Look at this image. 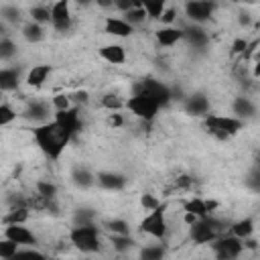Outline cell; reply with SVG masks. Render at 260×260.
Returning <instances> with one entry per match:
<instances>
[{"label":"cell","instance_id":"cell-53","mask_svg":"<svg viewBox=\"0 0 260 260\" xmlns=\"http://www.w3.org/2000/svg\"><path fill=\"white\" fill-rule=\"evenodd\" d=\"M4 30H6V28H4V22L0 20V35H4Z\"/></svg>","mask_w":260,"mask_h":260},{"label":"cell","instance_id":"cell-36","mask_svg":"<svg viewBox=\"0 0 260 260\" xmlns=\"http://www.w3.org/2000/svg\"><path fill=\"white\" fill-rule=\"evenodd\" d=\"M112 242H114V248H116V250H120V252L132 246V240L128 238V234H126V236H120V234H116V236L112 238Z\"/></svg>","mask_w":260,"mask_h":260},{"label":"cell","instance_id":"cell-26","mask_svg":"<svg viewBox=\"0 0 260 260\" xmlns=\"http://www.w3.org/2000/svg\"><path fill=\"white\" fill-rule=\"evenodd\" d=\"M18 252V244L12 240H0V258H14Z\"/></svg>","mask_w":260,"mask_h":260},{"label":"cell","instance_id":"cell-50","mask_svg":"<svg viewBox=\"0 0 260 260\" xmlns=\"http://www.w3.org/2000/svg\"><path fill=\"white\" fill-rule=\"evenodd\" d=\"M102 8H110V6H114V0H95Z\"/></svg>","mask_w":260,"mask_h":260},{"label":"cell","instance_id":"cell-46","mask_svg":"<svg viewBox=\"0 0 260 260\" xmlns=\"http://www.w3.org/2000/svg\"><path fill=\"white\" fill-rule=\"evenodd\" d=\"M158 18H162V22L171 24V22L175 20V10H173V8H171V10H165V12H162V14L158 16Z\"/></svg>","mask_w":260,"mask_h":260},{"label":"cell","instance_id":"cell-18","mask_svg":"<svg viewBox=\"0 0 260 260\" xmlns=\"http://www.w3.org/2000/svg\"><path fill=\"white\" fill-rule=\"evenodd\" d=\"M18 87V69H0V89L12 91Z\"/></svg>","mask_w":260,"mask_h":260},{"label":"cell","instance_id":"cell-25","mask_svg":"<svg viewBox=\"0 0 260 260\" xmlns=\"http://www.w3.org/2000/svg\"><path fill=\"white\" fill-rule=\"evenodd\" d=\"M22 35H24L26 41H32V43H35V41H41V39H43V28H41L39 22L32 20V22H28V24L22 28Z\"/></svg>","mask_w":260,"mask_h":260},{"label":"cell","instance_id":"cell-6","mask_svg":"<svg viewBox=\"0 0 260 260\" xmlns=\"http://www.w3.org/2000/svg\"><path fill=\"white\" fill-rule=\"evenodd\" d=\"M217 225H219V221L209 219L207 215L205 217H199L195 223H191V238H193V242L207 244V242L215 240V232L219 230Z\"/></svg>","mask_w":260,"mask_h":260},{"label":"cell","instance_id":"cell-45","mask_svg":"<svg viewBox=\"0 0 260 260\" xmlns=\"http://www.w3.org/2000/svg\"><path fill=\"white\" fill-rule=\"evenodd\" d=\"M16 256H26V258H43V254H39V252H35V250H18L16 252Z\"/></svg>","mask_w":260,"mask_h":260},{"label":"cell","instance_id":"cell-38","mask_svg":"<svg viewBox=\"0 0 260 260\" xmlns=\"http://www.w3.org/2000/svg\"><path fill=\"white\" fill-rule=\"evenodd\" d=\"M108 228H110L114 234H120V236H126V234H128V225H126V221H122V219H114V221H110Z\"/></svg>","mask_w":260,"mask_h":260},{"label":"cell","instance_id":"cell-8","mask_svg":"<svg viewBox=\"0 0 260 260\" xmlns=\"http://www.w3.org/2000/svg\"><path fill=\"white\" fill-rule=\"evenodd\" d=\"M213 250L217 254V258L221 260H230V258H236L240 252H242V242L238 236H228V238H221L213 244Z\"/></svg>","mask_w":260,"mask_h":260},{"label":"cell","instance_id":"cell-33","mask_svg":"<svg viewBox=\"0 0 260 260\" xmlns=\"http://www.w3.org/2000/svg\"><path fill=\"white\" fill-rule=\"evenodd\" d=\"M37 191H39V195H43L45 199H53V197L57 195V187H55L53 183H47V181H41V183L37 185Z\"/></svg>","mask_w":260,"mask_h":260},{"label":"cell","instance_id":"cell-16","mask_svg":"<svg viewBox=\"0 0 260 260\" xmlns=\"http://www.w3.org/2000/svg\"><path fill=\"white\" fill-rule=\"evenodd\" d=\"M98 183L104 189H122L126 185V179H124V175H118V173H100Z\"/></svg>","mask_w":260,"mask_h":260},{"label":"cell","instance_id":"cell-19","mask_svg":"<svg viewBox=\"0 0 260 260\" xmlns=\"http://www.w3.org/2000/svg\"><path fill=\"white\" fill-rule=\"evenodd\" d=\"M69 0H57L51 8V22H59V20H69Z\"/></svg>","mask_w":260,"mask_h":260},{"label":"cell","instance_id":"cell-21","mask_svg":"<svg viewBox=\"0 0 260 260\" xmlns=\"http://www.w3.org/2000/svg\"><path fill=\"white\" fill-rule=\"evenodd\" d=\"M28 219V207H12L4 215V223H24Z\"/></svg>","mask_w":260,"mask_h":260},{"label":"cell","instance_id":"cell-23","mask_svg":"<svg viewBox=\"0 0 260 260\" xmlns=\"http://www.w3.org/2000/svg\"><path fill=\"white\" fill-rule=\"evenodd\" d=\"M234 112L238 116H252L254 114V104L248 98H236L234 102Z\"/></svg>","mask_w":260,"mask_h":260},{"label":"cell","instance_id":"cell-17","mask_svg":"<svg viewBox=\"0 0 260 260\" xmlns=\"http://www.w3.org/2000/svg\"><path fill=\"white\" fill-rule=\"evenodd\" d=\"M49 73H51V67L49 65H35L28 71V75H26V83L32 85V87H39V85H43V81L47 79Z\"/></svg>","mask_w":260,"mask_h":260},{"label":"cell","instance_id":"cell-28","mask_svg":"<svg viewBox=\"0 0 260 260\" xmlns=\"http://www.w3.org/2000/svg\"><path fill=\"white\" fill-rule=\"evenodd\" d=\"M47 114H49V110H47V106H45V104H41V102H35V104L26 110V116H28V118H32V120H45V118H47Z\"/></svg>","mask_w":260,"mask_h":260},{"label":"cell","instance_id":"cell-7","mask_svg":"<svg viewBox=\"0 0 260 260\" xmlns=\"http://www.w3.org/2000/svg\"><path fill=\"white\" fill-rule=\"evenodd\" d=\"M140 89L146 91L148 95H152V98L158 102V106H167V104L171 102V89H169L165 83L156 81V79H144V81H140L138 85H134V93H138Z\"/></svg>","mask_w":260,"mask_h":260},{"label":"cell","instance_id":"cell-9","mask_svg":"<svg viewBox=\"0 0 260 260\" xmlns=\"http://www.w3.org/2000/svg\"><path fill=\"white\" fill-rule=\"evenodd\" d=\"M55 122H57L65 132H69L71 136L81 128V120H79V112H77V108L57 110V114H55Z\"/></svg>","mask_w":260,"mask_h":260},{"label":"cell","instance_id":"cell-37","mask_svg":"<svg viewBox=\"0 0 260 260\" xmlns=\"http://www.w3.org/2000/svg\"><path fill=\"white\" fill-rule=\"evenodd\" d=\"M91 217H93V211H91V209H79V211L75 213V225L91 223Z\"/></svg>","mask_w":260,"mask_h":260},{"label":"cell","instance_id":"cell-1","mask_svg":"<svg viewBox=\"0 0 260 260\" xmlns=\"http://www.w3.org/2000/svg\"><path fill=\"white\" fill-rule=\"evenodd\" d=\"M32 136H35L39 148H41L49 158H53V160L61 156L63 148L67 146V142H69V138H71V134L65 132L55 120L37 126V128L32 130Z\"/></svg>","mask_w":260,"mask_h":260},{"label":"cell","instance_id":"cell-5","mask_svg":"<svg viewBox=\"0 0 260 260\" xmlns=\"http://www.w3.org/2000/svg\"><path fill=\"white\" fill-rule=\"evenodd\" d=\"M205 124L209 128V132L225 138V136H232L236 134L240 128H242V122L236 120V118H225V116H207L205 118Z\"/></svg>","mask_w":260,"mask_h":260},{"label":"cell","instance_id":"cell-27","mask_svg":"<svg viewBox=\"0 0 260 260\" xmlns=\"http://www.w3.org/2000/svg\"><path fill=\"white\" fill-rule=\"evenodd\" d=\"M124 14H126L124 20H126L128 24H132V26H134V24H140V22L146 18V10H144V8H130V10H126Z\"/></svg>","mask_w":260,"mask_h":260},{"label":"cell","instance_id":"cell-52","mask_svg":"<svg viewBox=\"0 0 260 260\" xmlns=\"http://www.w3.org/2000/svg\"><path fill=\"white\" fill-rule=\"evenodd\" d=\"M240 22H242V24H246V22H248V16H246V14H242V18H240Z\"/></svg>","mask_w":260,"mask_h":260},{"label":"cell","instance_id":"cell-29","mask_svg":"<svg viewBox=\"0 0 260 260\" xmlns=\"http://www.w3.org/2000/svg\"><path fill=\"white\" fill-rule=\"evenodd\" d=\"M73 181H75V185H79V187H89V185L93 183V177H91L89 171H85V169H75V171H73Z\"/></svg>","mask_w":260,"mask_h":260},{"label":"cell","instance_id":"cell-41","mask_svg":"<svg viewBox=\"0 0 260 260\" xmlns=\"http://www.w3.org/2000/svg\"><path fill=\"white\" fill-rule=\"evenodd\" d=\"M140 205H142L146 211H150V209H154V207H156V205H160V203H158L152 195H142V197H140Z\"/></svg>","mask_w":260,"mask_h":260},{"label":"cell","instance_id":"cell-20","mask_svg":"<svg viewBox=\"0 0 260 260\" xmlns=\"http://www.w3.org/2000/svg\"><path fill=\"white\" fill-rule=\"evenodd\" d=\"M183 37H185L191 45H195V47H203V45L207 43V35H205L199 26H189V28H185V30H183Z\"/></svg>","mask_w":260,"mask_h":260},{"label":"cell","instance_id":"cell-2","mask_svg":"<svg viewBox=\"0 0 260 260\" xmlns=\"http://www.w3.org/2000/svg\"><path fill=\"white\" fill-rule=\"evenodd\" d=\"M71 242L81 250V252H98L100 248V238H98V228L93 223H83L75 225L69 234Z\"/></svg>","mask_w":260,"mask_h":260},{"label":"cell","instance_id":"cell-49","mask_svg":"<svg viewBox=\"0 0 260 260\" xmlns=\"http://www.w3.org/2000/svg\"><path fill=\"white\" fill-rule=\"evenodd\" d=\"M197 219H199V217H197V215H195V213H189V211H187V213H185V221H187V223H189V225H191V223H195V221H197Z\"/></svg>","mask_w":260,"mask_h":260},{"label":"cell","instance_id":"cell-31","mask_svg":"<svg viewBox=\"0 0 260 260\" xmlns=\"http://www.w3.org/2000/svg\"><path fill=\"white\" fill-rule=\"evenodd\" d=\"M102 106L114 112V110H120V108L124 106V102H122V100H120L116 93H106V95L102 98Z\"/></svg>","mask_w":260,"mask_h":260},{"label":"cell","instance_id":"cell-22","mask_svg":"<svg viewBox=\"0 0 260 260\" xmlns=\"http://www.w3.org/2000/svg\"><path fill=\"white\" fill-rule=\"evenodd\" d=\"M252 232H254V221L252 219H242V221H238V223L232 225V234L238 236L240 240L242 238H248Z\"/></svg>","mask_w":260,"mask_h":260},{"label":"cell","instance_id":"cell-47","mask_svg":"<svg viewBox=\"0 0 260 260\" xmlns=\"http://www.w3.org/2000/svg\"><path fill=\"white\" fill-rule=\"evenodd\" d=\"M108 122H110V126H114V128H118V126H122V124H124V120H122V116H120V114H112Z\"/></svg>","mask_w":260,"mask_h":260},{"label":"cell","instance_id":"cell-10","mask_svg":"<svg viewBox=\"0 0 260 260\" xmlns=\"http://www.w3.org/2000/svg\"><path fill=\"white\" fill-rule=\"evenodd\" d=\"M185 12H187V16H189L191 20L203 22V20H207V18L211 16V12H213V2H211V0H189V2L185 4Z\"/></svg>","mask_w":260,"mask_h":260},{"label":"cell","instance_id":"cell-42","mask_svg":"<svg viewBox=\"0 0 260 260\" xmlns=\"http://www.w3.org/2000/svg\"><path fill=\"white\" fill-rule=\"evenodd\" d=\"M246 49H248V41H244V39H238V41H234V45H232V55H238V53H246Z\"/></svg>","mask_w":260,"mask_h":260},{"label":"cell","instance_id":"cell-32","mask_svg":"<svg viewBox=\"0 0 260 260\" xmlns=\"http://www.w3.org/2000/svg\"><path fill=\"white\" fill-rule=\"evenodd\" d=\"M16 53V47L10 39H0V61L4 59H10L12 55Z\"/></svg>","mask_w":260,"mask_h":260},{"label":"cell","instance_id":"cell-51","mask_svg":"<svg viewBox=\"0 0 260 260\" xmlns=\"http://www.w3.org/2000/svg\"><path fill=\"white\" fill-rule=\"evenodd\" d=\"M75 98H77L79 102H83V104L87 102V93H85V91H77V93H75Z\"/></svg>","mask_w":260,"mask_h":260},{"label":"cell","instance_id":"cell-40","mask_svg":"<svg viewBox=\"0 0 260 260\" xmlns=\"http://www.w3.org/2000/svg\"><path fill=\"white\" fill-rule=\"evenodd\" d=\"M53 106L57 110H67V108H71V102H69L67 95H55L53 98Z\"/></svg>","mask_w":260,"mask_h":260},{"label":"cell","instance_id":"cell-14","mask_svg":"<svg viewBox=\"0 0 260 260\" xmlns=\"http://www.w3.org/2000/svg\"><path fill=\"white\" fill-rule=\"evenodd\" d=\"M207 108H209V102H207V98L203 93H195L185 102L187 114H193V116H203L207 112Z\"/></svg>","mask_w":260,"mask_h":260},{"label":"cell","instance_id":"cell-54","mask_svg":"<svg viewBox=\"0 0 260 260\" xmlns=\"http://www.w3.org/2000/svg\"><path fill=\"white\" fill-rule=\"evenodd\" d=\"M77 2H79V4H89L91 0H77Z\"/></svg>","mask_w":260,"mask_h":260},{"label":"cell","instance_id":"cell-48","mask_svg":"<svg viewBox=\"0 0 260 260\" xmlns=\"http://www.w3.org/2000/svg\"><path fill=\"white\" fill-rule=\"evenodd\" d=\"M191 185V179L187 177V175H181L179 179H177V187H189Z\"/></svg>","mask_w":260,"mask_h":260},{"label":"cell","instance_id":"cell-35","mask_svg":"<svg viewBox=\"0 0 260 260\" xmlns=\"http://www.w3.org/2000/svg\"><path fill=\"white\" fill-rule=\"evenodd\" d=\"M14 110L10 108V106H6V104H0V126H6V124H10L12 120H14Z\"/></svg>","mask_w":260,"mask_h":260},{"label":"cell","instance_id":"cell-39","mask_svg":"<svg viewBox=\"0 0 260 260\" xmlns=\"http://www.w3.org/2000/svg\"><path fill=\"white\" fill-rule=\"evenodd\" d=\"M162 254H165L162 248H144V250H142V258H146V260H156V258H160Z\"/></svg>","mask_w":260,"mask_h":260},{"label":"cell","instance_id":"cell-12","mask_svg":"<svg viewBox=\"0 0 260 260\" xmlns=\"http://www.w3.org/2000/svg\"><path fill=\"white\" fill-rule=\"evenodd\" d=\"M106 32H110L114 37H128V35H132V24H128L124 18L110 16L106 20Z\"/></svg>","mask_w":260,"mask_h":260},{"label":"cell","instance_id":"cell-55","mask_svg":"<svg viewBox=\"0 0 260 260\" xmlns=\"http://www.w3.org/2000/svg\"><path fill=\"white\" fill-rule=\"evenodd\" d=\"M234 2H240V0H234Z\"/></svg>","mask_w":260,"mask_h":260},{"label":"cell","instance_id":"cell-13","mask_svg":"<svg viewBox=\"0 0 260 260\" xmlns=\"http://www.w3.org/2000/svg\"><path fill=\"white\" fill-rule=\"evenodd\" d=\"M100 57L112 65H120V63H124L126 53H124V47H120V45H106L100 49Z\"/></svg>","mask_w":260,"mask_h":260},{"label":"cell","instance_id":"cell-24","mask_svg":"<svg viewBox=\"0 0 260 260\" xmlns=\"http://www.w3.org/2000/svg\"><path fill=\"white\" fill-rule=\"evenodd\" d=\"M185 211L195 213L197 217H205V215H209V211H207L203 199H191V201H187V203H185Z\"/></svg>","mask_w":260,"mask_h":260},{"label":"cell","instance_id":"cell-30","mask_svg":"<svg viewBox=\"0 0 260 260\" xmlns=\"http://www.w3.org/2000/svg\"><path fill=\"white\" fill-rule=\"evenodd\" d=\"M30 16H32V20L35 22H49L51 20V10L47 8V6H35L32 10H30Z\"/></svg>","mask_w":260,"mask_h":260},{"label":"cell","instance_id":"cell-43","mask_svg":"<svg viewBox=\"0 0 260 260\" xmlns=\"http://www.w3.org/2000/svg\"><path fill=\"white\" fill-rule=\"evenodd\" d=\"M114 6H116V8H120L122 12H126V10H130V8H134L130 0H114Z\"/></svg>","mask_w":260,"mask_h":260},{"label":"cell","instance_id":"cell-11","mask_svg":"<svg viewBox=\"0 0 260 260\" xmlns=\"http://www.w3.org/2000/svg\"><path fill=\"white\" fill-rule=\"evenodd\" d=\"M6 238L12 240V242H16L18 246H20V244H35V242H37L35 236H32V232L26 230L22 223H8V228H6Z\"/></svg>","mask_w":260,"mask_h":260},{"label":"cell","instance_id":"cell-44","mask_svg":"<svg viewBox=\"0 0 260 260\" xmlns=\"http://www.w3.org/2000/svg\"><path fill=\"white\" fill-rule=\"evenodd\" d=\"M53 26H55V30L65 32V30L71 26V18H69V20H59V22H53Z\"/></svg>","mask_w":260,"mask_h":260},{"label":"cell","instance_id":"cell-34","mask_svg":"<svg viewBox=\"0 0 260 260\" xmlns=\"http://www.w3.org/2000/svg\"><path fill=\"white\" fill-rule=\"evenodd\" d=\"M0 16H2L4 20H8V22H18V20H20V10H18L16 6H4V8L0 10Z\"/></svg>","mask_w":260,"mask_h":260},{"label":"cell","instance_id":"cell-4","mask_svg":"<svg viewBox=\"0 0 260 260\" xmlns=\"http://www.w3.org/2000/svg\"><path fill=\"white\" fill-rule=\"evenodd\" d=\"M140 230L154 236V238H162L167 232V221H165V205H156L154 209H150V213L140 221Z\"/></svg>","mask_w":260,"mask_h":260},{"label":"cell","instance_id":"cell-3","mask_svg":"<svg viewBox=\"0 0 260 260\" xmlns=\"http://www.w3.org/2000/svg\"><path fill=\"white\" fill-rule=\"evenodd\" d=\"M138 118H142V120H152L154 116H156V112H158V102L152 98V95H148L146 91H138V93H134L130 100H128V104H126Z\"/></svg>","mask_w":260,"mask_h":260},{"label":"cell","instance_id":"cell-15","mask_svg":"<svg viewBox=\"0 0 260 260\" xmlns=\"http://www.w3.org/2000/svg\"><path fill=\"white\" fill-rule=\"evenodd\" d=\"M181 39H183V30H179V28L165 26V28L156 30V41H158L162 47H171V45H175V43L181 41Z\"/></svg>","mask_w":260,"mask_h":260}]
</instances>
